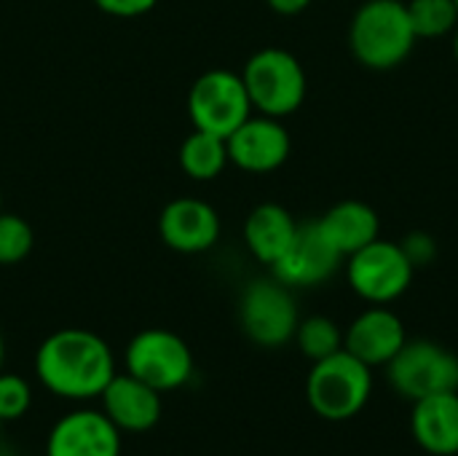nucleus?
Masks as SVG:
<instances>
[{
    "label": "nucleus",
    "instance_id": "obj_1",
    "mask_svg": "<svg viewBox=\"0 0 458 456\" xmlns=\"http://www.w3.org/2000/svg\"><path fill=\"white\" fill-rule=\"evenodd\" d=\"M35 376L62 400H94L113 382L115 357L102 336L83 328H64L38 347Z\"/></svg>",
    "mask_w": 458,
    "mask_h": 456
},
{
    "label": "nucleus",
    "instance_id": "obj_2",
    "mask_svg": "<svg viewBox=\"0 0 458 456\" xmlns=\"http://www.w3.org/2000/svg\"><path fill=\"white\" fill-rule=\"evenodd\" d=\"M416 40L403 0H365L349 24V48L354 59L378 73L400 67L411 56Z\"/></svg>",
    "mask_w": 458,
    "mask_h": 456
},
{
    "label": "nucleus",
    "instance_id": "obj_3",
    "mask_svg": "<svg viewBox=\"0 0 458 456\" xmlns=\"http://www.w3.org/2000/svg\"><path fill=\"white\" fill-rule=\"evenodd\" d=\"M373 392V368L341 349L317 360L306 379V400L311 411L327 422H346L357 417Z\"/></svg>",
    "mask_w": 458,
    "mask_h": 456
},
{
    "label": "nucleus",
    "instance_id": "obj_4",
    "mask_svg": "<svg viewBox=\"0 0 458 456\" xmlns=\"http://www.w3.org/2000/svg\"><path fill=\"white\" fill-rule=\"evenodd\" d=\"M242 81L247 86L252 110L271 118L293 116L303 105L309 91L303 65L295 54L279 46H266L255 51L242 70Z\"/></svg>",
    "mask_w": 458,
    "mask_h": 456
},
{
    "label": "nucleus",
    "instance_id": "obj_5",
    "mask_svg": "<svg viewBox=\"0 0 458 456\" xmlns=\"http://www.w3.org/2000/svg\"><path fill=\"white\" fill-rule=\"evenodd\" d=\"M239 323L244 336L258 347L276 349L290 344L301 323L293 288L276 277L252 280L239 301Z\"/></svg>",
    "mask_w": 458,
    "mask_h": 456
},
{
    "label": "nucleus",
    "instance_id": "obj_6",
    "mask_svg": "<svg viewBox=\"0 0 458 456\" xmlns=\"http://www.w3.org/2000/svg\"><path fill=\"white\" fill-rule=\"evenodd\" d=\"M386 379L394 392L413 403L440 392H458V355L437 341H405L389 360Z\"/></svg>",
    "mask_w": 458,
    "mask_h": 456
},
{
    "label": "nucleus",
    "instance_id": "obj_7",
    "mask_svg": "<svg viewBox=\"0 0 458 456\" xmlns=\"http://www.w3.org/2000/svg\"><path fill=\"white\" fill-rule=\"evenodd\" d=\"M416 263L403 245L389 239H376L362 250L352 253L346 261V277L352 290L368 304L386 306L397 301L413 282Z\"/></svg>",
    "mask_w": 458,
    "mask_h": 456
},
{
    "label": "nucleus",
    "instance_id": "obj_8",
    "mask_svg": "<svg viewBox=\"0 0 458 456\" xmlns=\"http://www.w3.org/2000/svg\"><path fill=\"white\" fill-rule=\"evenodd\" d=\"M188 116L193 121V129L228 137L252 116V102L242 73L225 67L201 73L188 94Z\"/></svg>",
    "mask_w": 458,
    "mask_h": 456
},
{
    "label": "nucleus",
    "instance_id": "obj_9",
    "mask_svg": "<svg viewBox=\"0 0 458 456\" xmlns=\"http://www.w3.org/2000/svg\"><path fill=\"white\" fill-rule=\"evenodd\" d=\"M126 374L145 382L158 392L180 390L193 376V352L172 331L148 328L140 331L123 352Z\"/></svg>",
    "mask_w": 458,
    "mask_h": 456
},
{
    "label": "nucleus",
    "instance_id": "obj_10",
    "mask_svg": "<svg viewBox=\"0 0 458 456\" xmlns=\"http://www.w3.org/2000/svg\"><path fill=\"white\" fill-rule=\"evenodd\" d=\"M228 161L252 175H268L279 169L293 151L290 132L282 118L271 116H250L242 126H236L228 137Z\"/></svg>",
    "mask_w": 458,
    "mask_h": 456
},
{
    "label": "nucleus",
    "instance_id": "obj_11",
    "mask_svg": "<svg viewBox=\"0 0 458 456\" xmlns=\"http://www.w3.org/2000/svg\"><path fill=\"white\" fill-rule=\"evenodd\" d=\"M46 456H121V430L102 409L67 411L48 430Z\"/></svg>",
    "mask_w": 458,
    "mask_h": 456
},
{
    "label": "nucleus",
    "instance_id": "obj_12",
    "mask_svg": "<svg viewBox=\"0 0 458 456\" xmlns=\"http://www.w3.org/2000/svg\"><path fill=\"white\" fill-rule=\"evenodd\" d=\"M344 263V255L327 242L319 223H303L298 226V234L287 253L271 266V274L284 282L287 288H314L327 282L338 266Z\"/></svg>",
    "mask_w": 458,
    "mask_h": 456
},
{
    "label": "nucleus",
    "instance_id": "obj_13",
    "mask_svg": "<svg viewBox=\"0 0 458 456\" xmlns=\"http://www.w3.org/2000/svg\"><path fill=\"white\" fill-rule=\"evenodd\" d=\"M158 234L161 242L174 253H185V255L207 253L220 239V215L204 199L180 196L161 210Z\"/></svg>",
    "mask_w": 458,
    "mask_h": 456
},
{
    "label": "nucleus",
    "instance_id": "obj_14",
    "mask_svg": "<svg viewBox=\"0 0 458 456\" xmlns=\"http://www.w3.org/2000/svg\"><path fill=\"white\" fill-rule=\"evenodd\" d=\"M408 333L403 320L386 309L373 304L344 331V349L362 360L368 368H386L389 360L405 347Z\"/></svg>",
    "mask_w": 458,
    "mask_h": 456
},
{
    "label": "nucleus",
    "instance_id": "obj_15",
    "mask_svg": "<svg viewBox=\"0 0 458 456\" xmlns=\"http://www.w3.org/2000/svg\"><path fill=\"white\" fill-rule=\"evenodd\" d=\"M105 417L121 433H148L161 422V392L134 379L131 374H115L99 395Z\"/></svg>",
    "mask_w": 458,
    "mask_h": 456
},
{
    "label": "nucleus",
    "instance_id": "obj_16",
    "mask_svg": "<svg viewBox=\"0 0 458 456\" xmlns=\"http://www.w3.org/2000/svg\"><path fill=\"white\" fill-rule=\"evenodd\" d=\"M413 441L432 456H458V392H440L413 403Z\"/></svg>",
    "mask_w": 458,
    "mask_h": 456
},
{
    "label": "nucleus",
    "instance_id": "obj_17",
    "mask_svg": "<svg viewBox=\"0 0 458 456\" xmlns=\"http://www.w3.org/2000/svg\"><path fill=\"white\" fill-rule=\"evenodd\" d=\"M317 223H319L322 234L327 237V242L344 258H349L352 253L362 250L365 245H370V242H376L381 237V218H378V212L370 204L357 202V199L338 202Z\"/></svg>",
    "mask_w": 458,
    "mask_h": 456
},
{
    "label": "nucleus",
    "instance_id": "obj_18",
    "mask_svg": "<svg viewBox=\"0 0 458 456\" xmlns=\"http://www.w3.org/2000/svg\"><path fill=\"white\" fill-rule=\"evenodd\" d=\"M298 220L282 207V204H258L244 223V242L250 247V253L263 263V266H274L287 247L293 245L295 234H298Z\"/></svg>",
    "mask_w": 458,
    "mask_h": 456
},
{
    "label": "nucleus",
    "instance_id": "obj_19",
    "mask_svg": "<svg viewBox=\"0 0 458 456\" xmlns=\"http://www.w3.org/2000/svg\"><path fill=\"white\" fill-rule=\"evenodd\" d=\"M225 164H231L225 137L193 129L180 145V169L196 183H209L220 177Z\"/></svg>",
    "mask_w": 458,
    "mask_h": 456
},
{
    "label": "nucleus",
    "instance_id": "obj_20",
    "mask_svg": "<svg viewBox=\"0 0 458 456\" xmlns=\"http://www.w3.org/2000/svg\"><path fill=\"white\" fill-rule=\"evenodd\" d=\"M293 341L298 344L303 357L317 363V360H325V357L344 349V331L330 317L314 314V317H306V320L298 323V331H295Z\"/></svg>",
    "mask_w": 458,
    "mask_h": 456
},
{
    "label": "nucleus",
    "instance_id": "obj_21",
    "mask_svg": "<svg viewBox=\"0 0 458 456\" xmlns=\"http://www.w3.org/2000/svg\"><path fill=\"white\" fill-rule=\"evenodd\" d=\"M416 38H443L458 27L456 0H408L405 3Z\"/></svg>",
    "mask_w": 458,
    "mask_h": 456
},
{
    "label": "nucleus",
    "instance_id": "obj_22",
    "mask_svg": "<svg viewBox=\"0 0 458 456\" xmlns=\"http://www.w3.org/2000/svg\"><path fill=\"white\" fill-rule=\"evenodd\" d=\"M32 228L13 212H0V266H16L32 253Z\"/></svg>",
    "mask_w": 458,
    "mask_h": 456
},
{
    "label": "nucleus",
    "instance_id": "obj_23",
    "mask_svg": "<svg viewBox=\"0 0 458 456\" xmlns=\"http://www.w3.org/2000/svg\"><path fill=\"white\" fill-rule=\"evenodd\" d=\"M32 406V390L27 384V379H21L19 374H3L0 371V419L5 422H16L21 419Z\"/></svg>",
    "mask_w": 458,
    "mask_h": 456
},
{
    "label": "nucleus",
    "instance_id": "obj_24",
    "mask_svg": "<svg viewBox=\"0 0 458 456\" xmlns=\"http://www.w3.org/2000/svg\"><path fill=\"white\" fill-rule=\"evenodd\" d=\"M158 0H94V5L110 16H118V19H131V16H142L148 11L156 8Z\"/></svg>",
    "mask_w": 458,
    "mask_h": 456
},
{
    "label": "nucleus",
    "instance_id": "obj_25",
    "mask_svg": "<svg viewBox=\"0 0 458 456\" xmlns=\"http://www.w3.org/2000/svg\"><path fill=\"white\" fill-rule=\"evenodd\" d=\"M266 3H268L271 11H276V13H282V16L303 13V11L311 5V0H266Z\"/></svg>",
    "mask_w": 458,
    "mask_h": 456
},
{
    "label": "nucleus",
    "instance_id": "obj_26",
    "mask_svg": "<svg viewBox=\"0 0 458 456\" xmlns=\"http://www.w3.org/2000/svg\"><path fill=\"white\" fill-rule=\"evenodd\" d=\"M3 360H5V341H3V333H0V371H3Z\"/></svg>",
    "mask_w": 458,
    "mask_h": 456
},
{
    "label": "nucleus",
    "instance_id": "obj_27",
    "mask_svg": "<svg viewBox=\"0 0 458 456\" xmlns=\"http://www.w3.org/2000/svg\"><path fill=\"white\" fill-rule=\"evenodd\" d=\"M454 56H456V62H458V27L454 30Z\"/></svg>",
    "mask_w": 458,
    "mask_h": 456
},
{
    "label": "nucleus",
    "instance_id": "obj_28",
    "mask_svg": "<svg viewBox=\"0 0 458 456\" xmlns=\"http://www.w3.org/2000/svg\"><path fill=\"white\" fill-rule=\"evenodd\" d=\"M0 443H3V419H0Z\"/></svg>",
    "mask_w": 458,
    "mask_h": 456
},
{
    "label": "nucleus",
    "instance_id": "obj_29",
    "mask_svg": "<svg viewBox=\"0 0 458 456\" xmlns=\"http://www.w3.org/2000/svg\"><path fill=\"white\" fill-rule=\"evenodd\" d=\"M0 212H3V191H0Z\"/></svg>",
    "mask_w": 458,
    "mask_h": 456
},
{
    "label": "nucleus",
    "instance_id": "obj_30",
    "mask_svg": "<svg viewBox=\"0 0 458 456\" xmlns=\"http://www.w3.org/2000/svg\"><path fill=\"white\" fill-rule=\"evenodd\" d=\"M456 5H458V0H456Z\"/></svg>",
    "mask_w": 458,
    "mask_h": 456
}]
</instances>
